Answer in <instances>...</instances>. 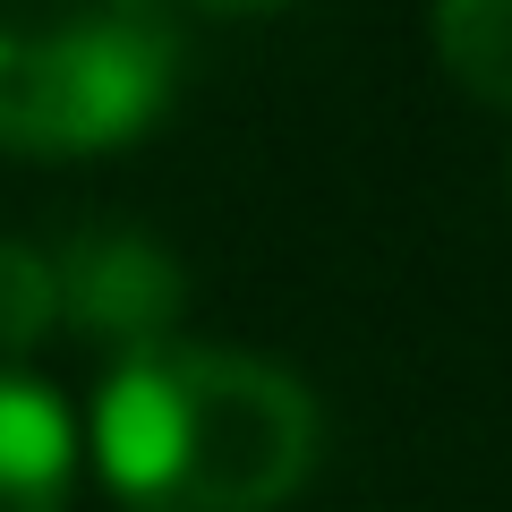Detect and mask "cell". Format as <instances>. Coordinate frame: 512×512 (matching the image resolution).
<instances>
[{
  "mask_svg": "<svg viewBox=\"0 0 512 512\" xmlns=\"http://www.w3.org/2000/svg\"><path fill=\"white\" fill-rule=\"evenodd\" d=\"M94 461L137 512H265L316 461V402L256 350L137 342L94 393Z\"/></svg>",
  "mask_w": 512,
  "mask_h": 512,
  "instance_id": "6da1fadb",
  "label": "cell"
},
{
  "mask_svg": "<svg viewBox=\"0 0 512 512\" xmlns=\"http://www.w3.org/2000/svg\"><path fill=\"white\" fill-rule=\"evenodd\" d=\"M171 77V0H0V146H120L163 111Z\"/></svg>",
  "mask_w": 512,
  "mask_h": 512,
  "instance_id": "7a4b0ae2",
  "label": "cell"
},
{
  "mask_svg": "<svg viewBox=\"0 0 512 512\" xmlns=\"http://www.w3.org/2000/svg\"><path fill=\"white\" fill-rule=\"evenodd\" d=\"M60 299L86 316L94 333H154L180 299V274H171V256L137 231H94L86 248L69 256V274H60Z\"/></svg>",
  "mask_w": 512,
  "mask_h": 512,
  "instance_id": "3957f363",
  "label": "cell"
},
{
  "mask_svg": "<svg viewBox=\"0 0 512 512\" xmlns=\"http://www.w3.org/2000/svg\"><path fill=\"white\" fill-rule=\"evenodd\" d=\"M77 470V436L52 384L0 367V512H60Z\"/></svg>",
  "mask_w": 512,
  "mask_h": 512,
  "instance_id": "277c9868",
  "label": "cell"
},
{
  "mask_svg": "<svg viewBox=\"0 0 512 512\" xmlns=\"http://www.w3.org/2000/svg\"><path fill=\"white\" fill-rule=\"evenodd\" d=\"M436 52L478 103L512 111V0H436Z\"/></svg>",
  "mask_w": 512,
  "mask_h": 512,
  "instance_id": "5b68a950",
  "label": "cell"
},
{
  "mask_svg": "<svg viewBox=\"0 0 512 512\" xmlns=\"http://www.w3.org/2000/svg\"><path fill=\"white\" fill-rule=\"evenodd\" d=\"M60 316V265L26 239H0V350H26Z\"/></svg>",
  "mask_w": 512,
  "mask_h": 512,
  "instance_id": "8992f818",
  "label": "cell"
},
{
  "mask_svg": "<svg viewBox=\"0 0 512 512\" xmlns=\"http://www.w3.org/2000/svg\"><path fill=\"white\" fill-rule=\"evenodd\" d=\"M205 9H282V0H205Z\"/></svg>",
  "mask_w": 512,
  "mask_h": 512,
  "instance_id": "52a82bcc",
  "label": "cell"
}]
</instances>
